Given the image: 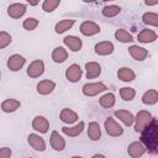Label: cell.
Masks as SVG:
<instances>
[{
	"instance_id": "cell-16",
	"label": "cell",
	"mask_w": 158,
	"mask_h": 158,
	"mask_svg": "<svg viewBox=\"0 0 158 158\" xmlns=\"http://www.w3.org/2000/svg\"><path fill=\"white\" fill-rule=\"evenodd\" d=\"M85 70H86V78L88 79H94V78L100 75L101 65L98 62H88L85 64Z\"/></svg>"
},
{
	"instance_id": "cell-10",
	"label": "cell",
	"mask_w": 158,
	"mask_h": 158,
	"mask_svg": "<svg viewBox=\"0 0 158 158\" xmlns=\"http://www.w3.org/2000/svg\"><path fill=\"white\" fill-rule=\"evenodd\" d=\"M32 127H33V130H36L40 133H46V132H48L49 122L44 116L38 115L32 120Z\"/></svg>"
},
{
	"instance_id": "cell-15",
	"label": "cell",
	"mask_w": 158,
	"mask_h": 158,
	"mask_svg": "<svg viewBox=\"0 0 158 158\" xmlns=\"http://www.w3.org/2000/svg\"><path fill=\"white\" fill-rule=\"evenodd\" d=\"M54 88H56L54 81H52L49 79H44L37 84V93L41 95H48L54 90Z\"/></svg>"
},
{
	"instance_id": "cell-27",
	"label": "cell",
	"mask_w": 158,
	"mask_h": 158,
	"mask_svg": "<svg viewBox=\"0 0 158 158\" xmlns=\"http://www.w3.org/2000/svg\"><path fill=\"white\" fill-rule=\"evenodd\" d=\"M157 101H158V91L154 89L146 91L142 96V102L146 105H154Z\"/></svg>"
},
{
	"instance_id": "cell-35",
	"label": "cell",
	"mask_w": 158,
	"mask_h": 158,
	"mask_svg": "<svg viewBox=\"0 0 158 158\" xmlns=\"http://www.w3.org/2000/svg\"><path fill=\"white\" fill-rule=\"evenodd\" d=\"M22 26H23L25 30H27V31H32V30H35V28L38 26V20L35 19V17H28V19H26V20L23 21Z\"/></svg>"
},
{
	"instance_id": "cell-6",
	"label": "cell",
	"mask_w": 158,
	"mask_h": 158,
	"mask_svg": "<svg viewBox=\"0 0 158 158\" xmlns=\"http://www.w3.org/2000/svg\"><path fill=\"white\" fill-rule=\"evenodd\" d=\"M81 74H83L81 68H80L78 64H72V65H69V67L67 68V70H65V78H67L70 83H77V81H79L80 78H81Z\"/></svg>"
},
{
	"instance_id": "cell-1",
	"label": "cell",
	"mask_w": 158,
	"mask_h": 158,
	"mask_svg": "<svg viewBox=\"0 0 158 158\" xmlns=\"http://www.w3.org/2000/svg\"><path fill=\"white\" fill-rule=\"evenodd\" d=\"M141 143L148 149L151 154H157L158 152V121L152 117L148 126L141 131Z\"/></svg>"
},
{
	"instance_id": "cell-32",
	"label": "cell",
	"mask_w": 158,
	"mask_h": 158,
	"mask_svg": "<svg viewBox=\"0 0 158 158\" xmlns=\"http://www.w3.org/2000/svg\"><path fill=\"white\" fill-rule=\"evenodd\" d=\"M142 20H143V22L146 25L154 26V27L158 26V15L156 12H146V14H143Z\"/></svg>"
},
{
	"instance_id": "cell-14",
	"label": "cell",
	"mask_w": 158,
	"mask_h": 158,
	"mask_svg": "<svg viewBox=\"0 0 158 158\" xmlns=\"http://www.w3.org/2000/svg\"><path fill=\"white\" fill-rule=\"evenodd\" d=\"M49 143H51V146H52L53 149L59 151V152L65 148V141H64V138H63L57 131H53V132L51 133Z\"/></svg>"
},
{
	"instance_id": "cell-33",
	"label": "cell",
	"mask_w": 158,
	"mask_h": 158,
	"mask_svg": "<svg viewBox=\"0 0 158 158\" xmlns=\"http://www.w3.org/2000/svg\"><path fill=\"white\" fill-rule=\"evenodd\" d=\"M120 95L121 98L125 100V101H131L133 100L135 95H136V91L133 88H130V86H123L120 89Z\"/></svg>"
},
{
	"instance_id": "cell-9",
	"label": "cell",
	"mask_w": 158,
	"mask_h": 158,
	"mask_svg": "<svg viewBox=\"0 0 158 158\" xmlns=\"http://www.w3.org/2000/svg\"><path fill=\"white\" fill-rule=\"evenodd\" d=\"M25 62H26V59L22 56H20V54H12L7 59V68L11 72H17V70H20L23 67Z\"/></svg>"
},
{
	"instance_id": "cell-2",
	"label": "cell",
	"mask_w": 158,
	"mask_h": 158,
	"mask_svg": "<svg viewBox=\"0 0 158 158\" xmlns=\"http://www.w3.org/2000/svg\"><path fill=\"white\" fill-rule=\"evenodd\" d=\"M152 117L153 116L151 115L149 111H147V110H139L137 112V115H136V118H135V121H136V123H135V131L136 132H141L146 126L149 125Z\"/></svg>"
},
{
	"instance_id": "cell-5",
	"label": "cell",
	"mask_w": 158,
	"mask_h": 158,
	"mask_svg": "<svg viewBox=\"0 0 158 158\" xmlns=\"http://www.w3.org/2000/svg\"><path fill=\"white\" fill-rule=\"evenodd\" d=\"M43 72H44V63L40 59L31 62L27 68V75L30 78H38L43 74Z\"/></svg>"
},
{
	"instance_id": "cell-40",
	"label": "cell",
	"mask_w": 158,
	"mask_h": 158,
	"mask_svg": "<svg viewBox=\"0 0 158 158\" xmlns=\"http://www.w3.org/2000/svg\"><path fill=\"white\" fill-rule=\"evenodd\" d=\"M0 78H1V72H0Z\"/></svg>"
},
{
	"instance_id": "cell-29",
	"label": "cell",
	"mask_w": 158,
	"mask_h": 158,
	"mask_svg": "<svg viewBox=\"0 0 158 158\" xmlns=\"http://www.w3.org/2000/svg\"><path fill=\"white\" fill-rule=\"evenodd\" d=\"M99 102H100V105H101L102 107L110 109V107H112V106L115 105L116 99H115V95H114L112 93H106L105 95H102V96L100 98Z\"/></svg>"
},
{
	"instance_id": "cell-38",
	"label": "cell",
	"mask_w": 158,
	"mask_h": 158,
	"mask_svg": "<svg viewBox=\"0 0 158 158\" xmlns=\"http://www.w3.org/2000/svg\"><path fill=\"white\" fill-rule=\"evenodd\" d=\"M91 158H105V156H102V154H94Z\"/></svg>"
},
{
	"instance_id": "cell-23",
	"label": "cell",
	"mask_w": 158,
	"mask_h": 158,
	"mask_svg": "<svg viewBox=\"0 0 158 158\" xmlns=\"http://www.w3.org/2000/svg\"><path fill=\"white\" fill-rule=\"evenodd\" d=\"M20 105H21L20 101L16 100V99H6V100H4V101L1 102V110H2L4 112L10 114V112L16 111V110L20 107Z\"/></svg>"
},
{
	"instance_id": "cell-28",
	"label": "cell",
	"mask_w": 158,
	"mask_h": 158,
	"mask_svg": "<svg viewBox=\"0 0 158 158\" xmlns=\"http://www.w3.org/2000/svg\"><path fill=\"white\" fill-rule=\"evenodd\" d=\"M74 22H75V21L72 20V19L62 20V21H59V22L56 23V26H54V31H56L57 33H63V32H65L67 30L72 28V26L74 25Z\"/></svg>"
},
{
	"instance_id": "cell-18",
	"label": "cell",
	"mask_w": 158,
	"mask_h": 158,
	"mask_svg": "<svg viewBox=\"0 0 158 158\" xmlns=\"http://www.w3.org/2000/svg\"><path fill=\"white\" fill-rule=\"evenodd\" d=\"M128 53L131 54V57L136 60H144L146 57L148 56V51L143 47H138V46H131L128 48Z\"/></svg>"
},
{
	"instance_id": "cell-25",
	"label": "cell",
	"mask_w": 158,
	"mask_h": 158,
	"mask_svg": "<svg viewBox=\"0 0 158 158\" xmlns=\"http://www.w3.org/2000/svg\"><path fill=\"white\" fill-rule=\"evenodd\" d=\"M117 77H118V79L122 80V81H132V80L136 78V74H135V72H133L131 68L122 67V68L118 69Z\"/></svg>"
},
{
	"instance_id": "cell-11",
	"label": "cell",
	"mask_w": 158,
	"mask_h": 158,
	"mask_svg": "<svg viewBox=\"0 0 158 158\" xmlns=\"http://www.w3.org/2000/svg\"><path fill=\"white\" fill-rule=\"evenodd\" d=\"M27 141L30 143V146L36 149V151H40V152H43L46 149V142L44 139L40 136V135H36V133H30L28 137H27Z\"/></svg>"
},
{
	"instance_id": "cell-26",
	"label": "cell",
	"mask_w": 158,
	"mask_h": 158,
	"mask_svg": "<svg viewBox=\"0 0 158 158\" xmlns=\"http://www.w3.org/2000/svg\"><path fill=\"white\" fill-rule=\"evenodd\" d=\"M68 58V52L64 47H56L52 52V59L56 63H63Z\"/></svg>"
},
{
	"instance_id": "cell-12",
	"label": "cell",
	"mask_w": 158,
	"mask_h": 158,
	"mask_svg": "<svg viewBox=\"0 0 158 158\" xmlns=\"http://www.w3.org/2000/svg\"><path fill=\"white\" fill-rule=\"evenodd\" d=\"M144 152H146L144 146L138 141H135V142L130 143V146L127 148V153L132 158H139V157H142L144 154Z\"/></svg>"
},
{
	"instance_id": "cell-13",
	"label": "cell",
	"mask_w": 158,
	"mask_h": 158,
	"mask_svg": "<svg viewBox=\"0 0 158 158\" xmlns=\"http://www.w3.org/2000/svg\"><path fill=\"white\" fill-rule=\"evenodd\" d=\"M95 53L99 56H109L114 52V44L109 41H102L95 44Z\"/></svg>"
},
{
	"instance_id": "cell-17",
	"label": "cell",
	"mask_w": 158,
	"mask_h": 158,
	"mask_svg": "<svg viewBox=\"0 0 158 158\" xmlns=\"http://www.w3.org/2000/svg\"><path fill=\"white\" fill-rule=\"evenodd\" d=\"M63 42L73 52H78L81 48V46H83L81 40L79 37H77V36H67V37H64Z\"/></svg>"
},
{
	"instance_id": "cell-7",
	"label": "cell",
	"mask_w": 158,
	"mask_h": 158,
	"mask_svg": "<svg viewBox=\"0 0 158 158\" xmlns=\"http://www.w3.org/2000/svg\"><path fill=\"white\" fill-rule=\"evenodd\" d=\"M25 12H26V5L21 2H14L7 7V14L12 19H20L25 15Z\"/></svg>"
},
{
	"instance_id": "cell-3",
	"label": "cell",
	"mask_w": 158,
	"mask_h": 158,
	"mask_svg": "<svg viewBox=\"0 0 158 158\" xmlns=\"http://www.w3.org/2000/svg\"><path fill=\"white\" fill-rule=\"evenodd\" d=\"M104 126H105V130H106L109 136L117 137V136H121L123 133V128L112 117H107L104 122Z\"/></svg>"
},
{
	"instance_id": "cell-36",
	"label": "cell",
	"mask_w": 158,
	"mask_h": 158,
	"mask_svg": "<svg viewBox=\"0 0 158 158\" xmlns=\"http://www.w3.org/2000/svg\"><path fill=\"white\" fill-rule=\"evenodd\" d=\"M11 43V36L6 31H0V49L7 47Z\"/></svg>"
},
{
	"instance_id": "cell-8",
	"label": "cell",
	"mask_w": 158,
	"mask_h": 158,
	"mask_svg": "<svg viewBox=\"0 0 158 158\" xmlns=\"http://www.w3.org/2000/svg\"><path fill=\"white\" fill-rule=\"evenodd\" d=\"M80 32L84 36H94L100 32V26L93 21H84L80 25Z\"/></svg>"
},
{
	"instance_id": "cell-39",
	"label": "cell",
	"mask_w": 158,
	"mask_h": 158,
	"mask_svg": "<svg viewBox=\"0 0 158 158\" xmlns=\"http://www.w3.org/2000/svg\"><path fill=\"white\" fill-rule=\"evenodd\" d=\"M72 158H83V157H80V156H74V157H72Z\"/></svg>"
},
{
	"instance_id": "cell-21",
	"label": "cell",
	"mask_w": 158,
	"mask_h": 158,
	"mask_svg": "<svg viewBox=\"0 0 158 158\" xmlns=\"http://www.w3.org/2000/svg\"><path fill=\"white\" fill-rule=\"evenodd\" d=\"M115 116L118 120H121L126 126H131L135 122V116L127 110H117V111H115Z\"/></svg>"
},
{
	"instance_id": "cell-19",
	"label": "cell",
	"mask_w": 158,
	"mask_h": 158,
	"mask_svg": "<svg viewBox=\"0 0 158 158\" xmlns=\"http://www.w3.org/2000/svg\"><path fill=\"white\" fill-rule=\"evenodd\" d=\"M137 40L141 43H152V42H154L157 40V33L154 31H152V30H147L146 28V30H142L138 33Z\"/></svg>"
},
{
	"instance_id": "cell-4",
	"label": "cell",
	"mask_w": 158,
	"mask_h": 158,
	"mask_svg": "<svg viewBox=\"0 0 158 158\" xmlns=\"http://www.w3.org/2000/svg\"><path fill=\"white\" fill-rule=\"evenodd\" d=\"M107 86L104 83H88L83 86V94L85 96H95L101 91H105Z\"/></svg>"
},
{
	"instance_id": "cell-37",
	"label": "cell",
	"mask_w": 158,
	"mask_h": 158,
	"mask_svg": "<svg viewBox=\"0 0 158 158\" xmlns=\"http://www.w3.org/2000/svg\"><path fill=\"white\" fill-rule=\"evenodd\" d=\"M11 157V149L9 147L0 148V158H10Z\"/></svg>"
},
{
	"instance_id": "cell-31",
	"label": "cell",
	"mask_w": 158,
	"mask_h": 158,
	"mask_svg": "<svg viewBox=\"0 0 158 158\" xmlns=\"http://www.w3.org/2000/svg\"><path fill=\"white\" fill-rule=\"evenodd\" d=\"M121 11V7L117 5H106L102 7L101 12L105 17H115L116 15H118Z\"/></svg>"
},
{
	"instance_id": "cell-22",
	"label": "cell",
	"mask_w": 158,
	"mask_h": 158,
	"mask_svg": "<svg viewBox=\"0 0 158 158\" xmlns=\"http://www.w3.org/2000/svg\"><path fill=\"white\" fill-rule=\"evenodd\" d=\"M88 136L91 141H99L101 137V130H100V125L96 121H91L89 123L88 127Z\"/></svg>"
},
{
	"instance_id": "cell-34",
	"label": "cell",
	"mask_w": 158,
	"mask_h": 158,
	"mask_svg": "<svg viewBox=\"0 0 158 158\" xmlns=\"http://www.w3.org/2000/svg\"><path fill=\"white\" fill-rule=\"evenodd\" d=\"M60 4V0H44L42 4V9L46 12H52Z\"/></svg>"
},
{
	"instance_id": "cell-24",
	"label": "cell",
	"mask_w": 158,
	"mask_h": 158,
	"mask_svg": "<svg viewBox=\"0 0 158 158\" xmlns=\"http://www.w3.org/2000/svg\"><path fill=\"white\" fill-rule=\"evenodd\" d=\"M83 130H84V122L83 121H80L78 125H75L73 127H65V126L62 127V132L64 135L69 136V137H77V136H79L83 132Z\"/></svg>"
},
{
	"instance_id": "cell-20",
	"label": "cell",
	"mask_w": 158,
	"mask_h": 158,
	"mask_svg": "<svg viewBox=\"0 0 158 158\" xmlns=\"http://www.w3.org/2000/svg\"><path fill=\"white\" fill-rule=\"evenodd\" d=\"M60 120L64 122V123H74L77 120H78V114L75 112V111H73V110H70V109H68V107H65V109H63L62 111H60Z\"/></svg>"
},
{
	"instance_id": "cell-30",
	"label": "cell",
	"mask_w": 158,
	"mask_h": 158,
	"mask_svg": "<svg viewBox=\"0 0 158 158\" xmlns=\"http://www.w3.org/2000/svg\"><path fill=\"white\" fill-rule=\"evenodd\" d=\"M115 38L122 43H128V42H132L133 38L131 36V33H128L126 30L123 28H118L115 31Z\"/></svg>"
}]
</instances>
